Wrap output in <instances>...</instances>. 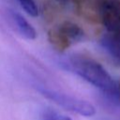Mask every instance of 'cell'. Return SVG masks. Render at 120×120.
<instances>
[{
  "instance_id": "obj_4",
  "label": "cell",
  "mask_w": 120,
  "mask_h": 120,
  "mask_svg": "<svg viewBox=\"0 0 120 120\" xmlns=\"http://www.w3.org/2000/svg\"><path fill=\"white\" fill-rule=\"evenodd\" d=\"M101 45L108 53L120 64V32L106 33L101 38Z\"/></svg>"
},
{
  "instance_id": "obj_8",
  "label": "cell",
  "mask_w": 120,
  "mask_h": 120,
  "mask_svg": "<svg viewBox=\"0 0 120 120\" xmlns=\"http://www.w3.org/2000/svg\"><path fill=\"white\" fill-rule=\"evenodd\" d=\"M21 6L23 8V9L31 16L36 17L38 15V9L37 8V5L34 0H19Z\"/></svg>"
},
{
  "instance_id": "obj_5",
  "label": "cell",
  "mask_w": 120,
  "mask_h": 120,
  "mask_svg": "<svg viewBox=\"0 0 120 120\" xmlns=\"http://www.w3.org/2000/svg\"><path fill=\"white\" fill-rule=\"evenodd\" d=\"M58 30L70 41V43L80 41L83 38L82 29L71 22H64L59 25Z\"/></svg>"
},
{
  "instance_id": "obj_12",
  "label": "cell",
  "mask_w": 120,
  "mask_h": 120,
  "mask_svg": "<svg viewBox=\"0 0 120 120\" xmlns=\"http://www.w3.org/2000/svg\"><path fill=\"white\" fill-rule=\"evenodd\" d=\"M56 2H58L59 4H66L68 2V0H55Z\"/></svg>"
},
{
  "instance_id": "obj_1",
  "label": "cell",
  "mask_w": 120,
  "mask_h": 120,
  "mask_svg": "<svg viewBox=\"0 0 120 120\" xmlns=\"http://www.w3.org/2000/svg\"><path fill=\"white\" fill-rule=\"evenodd\" d=\"M70 67L72 70L91 84L108 95L115 96L116 82L95 59L86 55L76 54L70 58Z\"/></svg>"
},
{
  "instance_id": "obj_10",
  "label": "cell",
  "mask_w": 120,
  "mask_h": 120,
  "mask_svg": "<svg viewBox=\"0 0 120 120\" xmlns=\"http://www.w3.org/2000/svg\"><path fill=\"white\" fill-rule=\"evenodd\" d=\"M84 1H85V0H73V3H74V5H75L77 10L80 9V8L82 6V4L84 3Z\"/></svg>"
},
{
  "instance_id": "obj_2",
  "label": "cell",
  "mask_w": 120,
  "mask_h": 120,
  "mask_svg": "<svg viewBox=\"0 0 120 120\" xmlns=\"http://www.w3.org/2000/svg\"><path fill=\"white\" fill-rule=\"evenodd\" d=\"M39 92L46 98L51 99L57 105L70 112L79 113L83 116H92L96 113L95 107L91 103L85 100H82V99H80V98H74V97H71L66 94H62V93H59L53 90L45 89V88H40Z\"/></svg>"
},
{
  "instance_id": "obj_9",
  "label": "cell",
  "mask_w": 120,
  "mask_h": 120,
  "mask_svg": "<svg viewBox=\"0 0 120 120\" xmlns=\"http://www.w3.org/2000/svg\"><path fill=\"white\" fill-rule=\"evenodd\" d=\"M41 120H71V119L65 115H59L52 110H47L42 113Z\"/></svg>"
},
{
  "instance_id": "obj_6",
  "label": "cell",
  "mask_w": 120,
  "mask_h": 120,
  "mask_svg": "<svg viewBox=\"0 0 120 120\" xmlns=\"http://www.w3.org/2000/svg\"><path fill=\"white\" fill-rule=\"evenodd\" d=\"M11 16L12 19L14 20L19 31L21 32V34L25 37L28 39H35L37 37V32L35 30V28L20 14L16 13V12H11Z\"/></svg>"
},
{
  "instance_id": "obj_11",
  "label": "cell",
  "mask_w": 120,
  "mask_h": 120,
  "mask_svg": "<svg viewBox=\"0 0 120 120\" xmlns=\"http://www.w3.org/2000/svg\"><path fill=\"white\" fill-rule=\"evenodd\" d=\"M115 97L118 98L119 102H120V81L116 82V94Z\"/></svg>"
},
{
  "instance_id": "obj_3",
  "label": "cell",
  "mask_w": 120,
  "mask_h": 120,
  "mask_svg": "<svg viewBox=\"0 0 120 120\" xmlns=\"http://www.w3.org/2000/svg\"><path fill=\"white\" fill-rule=\"evenodd\" d=\"M98 13L108 33L120 32V0H101Z\"/></svg>"
},
{
  "instance_id": "obj_7",
  "label": "cell",
  "mask_w": 120,
  "mask_h": 120,
  "mask_svg": "<svg viewBox=\"0 0 120 120\" xmlns=\"http://www.w3.org/2000/svg\"><path fill=\"white\" fill-rule=\"evenodd\" d=\"M48 38H49V41L51 42V44L53 45L59 51L66 50L71 44L70 41L58 30V28L51 29L48 32Z\"/></svg>"
}]
</instances>
